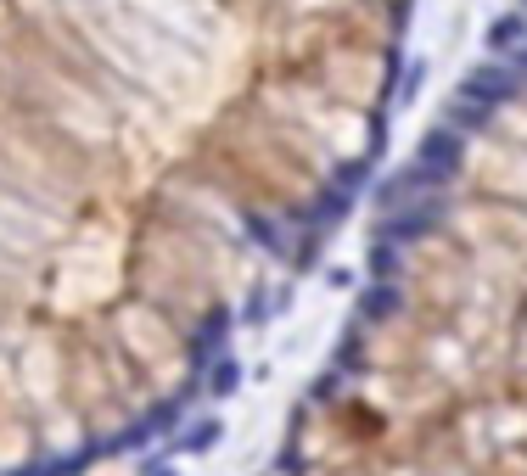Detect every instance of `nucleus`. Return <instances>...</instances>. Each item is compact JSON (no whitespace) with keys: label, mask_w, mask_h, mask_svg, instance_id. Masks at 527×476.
Masks as SVG:
<instances>
[{"label":"nucleus","mask_w":527,"mask_h":476,"mask_svg":"<svg viewBox=\"0 0 527 476\" xmlns=\"http://www.w3.org/2000/svg\"><path fill=\"white\" fill-rule=\"evenodd\" d=\"M415 0H0V476L157 448L382 163Z\"/></svg>","instance_id":"1"},{"label":"nucleus","mask_w":527,"mask_h":476,"mask_svg":"<svg viewBox=\"0 0 527 476\" xmlns=\"http://www.w3.org/2000/svg\"><path fill=\"white\" fill-rule=\"evenodd\" d=\"M286 471L527 476V0L376 213Z\"/></svg>","instance_id":"2"}]
</instances>
